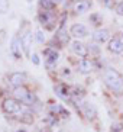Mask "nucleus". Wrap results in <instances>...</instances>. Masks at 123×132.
Returning <instances> with one entry per match:
<instances>
[{"mask_svg": "<svg viewBox=\"0 0 123 132\" xmlns=\"http://www.w3.org/2000/svg\"><path fill=\"white\" fill-rule=\"evenodd\" d=\"M103 78H104V83L107 84V87L110 90H113L117 94L123 93V77L116 70H113V68L106 70Z\"/></svg>", "mask_w": 123, "mask_h": 132, "instance_id": "1", "label": "nucleus"}, {"mask_svg": "<svg viewBox=\"0 0 123 132\" xmlns=\"http://www.w3.org/2000/svg\"><path fill=\"white\" fill-rule=\"evenodd\" d=\"M38 19L42 25H45L46 29H52L55 20H57V15L54 10H41L38 15Z\"/></svg>", "mask_w": 123, "mask_h": 132, "instance_id": "2", "label": "nucleus"}, {"mask_svg": "<svg viewBox=\"0 0 123 132\" xmlns=\"http://www.w3.org/2000/svg\"><path fill=\"white\" fill-rule=\"evenodd\" d=\"M3 110L6 113H10V115H15V113H19L22 110V105H20L19 100L16 99H6L3 102Z\"/></svg>", "mask_w": 123, "mask_h": 132, "instance_id": "3", "label": "nucleus"}, {"mask_svg": "<svg viewBox=\"0 0 123 132\" xmlns=\"http://www.w3.org/2000/svg\"><path fill=\"white\" fill-rule=\"evenodd\" d=\"M69 34H71L74 38H84V36L89 35L87 28L81 23H74L73 26H71V29H69Z\"/></svg>", "mask_w": 123, "mask_h": 132, "instance_id": "4", "label": "nucleus"}, {"mask_svg": "<svg viewBox=\"0 0 123 132\" xmlns=\"http://www.w3.org/2000/svg\"><path fill=\"white\" fill-rule=\"evenodd\" d=\"M71 50L74 51V54H77L78 57H83V58H85L89 55V48L85 47L83 42H80V41H74L71 44Z\"/></svg>", "mask_w": 123, "mask_h": 132, "instance_id": "5", "label": "nucleus"}, {"mask_svg": "<svg viewBox=\"0 0 123 132\" xmlns=\"http://www.w3.org/2000/svg\"><path fill=\"white\" fill-rule=\"evenodd\" d=\"M9 81L15 87H20L23 83L26 81V74L25 73H12L10 77H9Z\"/></svg>", "mask_w": 123, "mask_h": 132, "instance_id": "6", "label": "nucleus"}, {"mask_svg": "<svg viewBox=\"0 0 123 132\" xmlns=\"http://www.w3.org/2000/svg\"><path fill=\"white\" fill-rule=\"evenodd\" d=\"M109 51L113 54H123V41L119 38H113L109 42Z\"/></svg>", "mask_w": 123, "mask_h": 132, "instance_id": "7", "label": "nucleus"}, {"mask_svg": "<svg viewBox=\"0 0 123 132\" xmlns=\"http://www.w3.org/2000/svg\"><path fill=\"white\" fill-rule=\"evenodd\" d=\"M109 38H110V32H109L107 29H97V31L93 34V41H94V42H99V44L106 42Z\"/></svg>", "mask_w": 123, "mask_h": 132, "instance_id": "8", "label": "nucleus"}, {"mask_svg": "<svg viewBox=\"0 0 123 132\" xmlns=\"http://www.w3.org/2000/svg\"><path fill=\"white\" fill-rule=\"evenodd\" d=\"M90 6H91V3H90L89 0H78L74 4V12L77 13V15H83V13L89 12Z\"/></svg>", "mask_w": 123, "mask_h": 132, "instance_id": "9", "label": "nucleus"}, {"mask_svg": "<svg viewBox=\"0 0 123 132\" xmlns=\"http://www.w3.org/2000/svg\"><path fill=\"white\" fill-rule=\"evenodd\" d=\"M54 90H55V93L61 97V99H64V100H68L69 96H71V93H69V89L67 87V84H62V83H61V84H57V86H55Z\"/></svg>", "mask_w": 123, "mask_h": 132, "instance_id": "10", "label": "nucleus"}, {"mask_svg": "<svg viewBox=\"0 0 123 132\" xmlns=\"http://www.w3.org/2000/svg\"><path fill=\"white\" fill-rule=\"evenodd\" d=\"M78 70H80V73L83 74H89L93 71V62L90 61V60L87 58H83L80 62H78Z\"/></svg>", "mask_w": 123, "mask_h": 132, "instance_id": "11", "label": "nucleus"}, {"mask_svg": "<svg viewBox=\"0 0 123 132\" xmlns=\"http://www.w3.org/2000/svg\"><path fill=\"white\" fill-rule=\"evenodd\" d=\"M20 47H22V42H20V39L17 36L12 39V44H10V52L15 55L16 58H19L20 57Z\"/></svg>", "mask_w": 123, "mask_h": 132, "instance_id": "12", "label": "nucleus"}, {"mask_svg": "<svg viewBox=\"0 0 123 132\" xmlns=\"http://www.w3.org/2000/svg\"><path fill=\"white\" fill-rule=\"evenodd\" d=\"M45 57H46V62L48 64H57L58 61V52L55 50H52V48H48V50H45Z\"/></svg>", "mask_w": 123, "mask_h": 132, "instance_id": "13", "label": "nucleus"}, {"mask_svg": "<svg viewBox=\"0 0 123 132\" xmlns=\"http://www.w3.org/2000/svg\"><path fill=\"white\" fill-rule=\"evenodd\" d=\"M20 42H22L23 51H25V52L29 55V48H31V44H32V34H31V32H26V34L22 36Z\"/></svg>", "mask_w": 123, "mask_h": 132, "instance_id": "14", "label": "nucleus"}, {"mask_svg": "<svg viewBox=\"0 0 123 132\" xmlns=\"http://www.w3.org/2000/svg\"><path fill=\"white\" fill-rule=\"evenodd\" d=\"M15 97H16V100H19V102H23L25 99H26V96L31 92H28V89H25L23 86H20V87H15Z\"/></svg>", "mask_w": 123, "mask_h": 132, "instance_id": "15", "label": "nucleus"}, {"mask_svg": "<svg viewBox=\"0 0 123 132\" xmlns=\"http://www.w3.org/2000/svg\"><path fill=\"white\" fill-rule=\"evenodd\" d=\"M55 39L57 41H59V42L62 44V45H65V44H68V41H69V36H68V34H67V31L64 29V28H59L58 29V32H57V35H55Z\"/></svg>", "mask_w": 123, "mask_h": 132, "instance_id": "16", "label": "nucleus"}, {"mask_svg": "<svg viewBox=\"0 0 123 132\" xmlns=\"http://www.w3.org/2000/svg\"><path fill=\"white\" fill-rule=\"evenodd\" d=\"M83 112H84V115L89 118V119H93V118L97 115L96 108L93 105H90V103H84V105H83Z\"/></svg>", "mask_w": 123, "mask_h": 132, "instance_id": "17", "label": "nucleus"}, {"mask_svg": "<svg viewBox=\"0 0 123 132\" xmlns=\"http://www.w3.org/2000/svg\"><path fill=\"white\" fill-rule=\"evenodd\" d=\"M39 6H41V9H43V10H54V9L57 7V4H55L52 0H39Z\"/></svg>", "mask_w": 123, "mask_h": 132, "instance_id": "18", "label": "nucleus"}, {"mask_svg": "<svg viewBox=\"0 0 123 132\" xmlns=\"http://www.w3.org/2000/svg\"><path fill=\"white\" fill-rule=\"evenodd\" d=\"M35 102H36V96H35L33 93H29V94L26 96V99H25L22 103H23V105H28V106H32Z\"/></svg>", "mask_w": 123, "mask_h": 132, "instance_id": "19", "label": "nucleus"}, {"mask_svg": "<svg viewBox=\"0 0 123 132\" xmlns=\"http://www.w3.org/2000/svg\"><path fill=\"white\" fill-rule=\"evenodd\" d=\"M9 10V0H0V13H6Z\"/></svg>", "mask_w": 123, "mask_h": 132, "instance_id": "20", "label": "nucleus"}, {"mask_svg": "<svg viewBox=\"0 0 123 132\" xmlns=\"http://www.w3.org/2000/svg\"><path fill=\"white\" fill-rule=\"evenodd\" d=\"M36 41H38L39 44H43V42H45V35H43L42 31H38V32H36Z\"/></svg>", "mask_w": 123, "mask_h": 132, "instance_id": "21", "label": "nucleus"}, {"mask_svg": "<svg viewBox=\"0 0 123 132\" xmlns=\"http://www.w3.org/2000/svg\"><path fill=\"white\" fill-rule=\"evenodd\" d=\"M100 2L104 7H107V9H112L113 4H115V0H100Z\"/></svg>", "mask_w": 123, "mask_h": 132, "instance_id": "22", "label": "nucleus"}, {"mask_svg": "<svg viewBox=\"0 0 123 132\" xmlns=\"http://www.w3.org/2000/svg\"><path fill=\"white\" fill-rule=\"evenodd\" d=\"M116 13L117 15H120V16H123V0L120 2L117 6H116Z\"/></svg>", "mask_w": 123, "mask_h": 132, "instance_id": "23", "label": "nucleus"}, {"mask_svg": "<svg viewBox=\"0 0 123 132\" xmlns=\"http://www.w3.org/2000/svg\"><path fill=\"white\" fill-rule=\"evenodd\" d=\"M122 128H123L122 123H115V125H112V132H120Z\"/></svg>", "mask_w": 123, "mask_h": 132, "instance_id": "24", "label": "nucleus"}, {"mask_svg": "<svg viewBox=\"0 0 123 132\" xmlns=\"http://www.w3.org/2000/svg\"><path fill=\"white\" fill-rule=\"evenodd\" d=\"M32 61H33L35 65H38V64H39V58H38V55H36V54L32 55Z\"/></svg>", "mask_w": 123, "mask_h": 132, "instance_id": "25", "label": "nucleus"}, {"mask_svg": "<svg viewBox=\"0 0 123 132\" xmlns=\"http://www.w3.org/2000/svg\"><path fill=\"white\" fill-rule=\"evenodd\" d=\"M55 4H59V3H62V0H52Z\"/></svg>", "mask_w": 123, "mask_h": 132, "instance_id": "26", "label": "nucleus"}]
</instances>
